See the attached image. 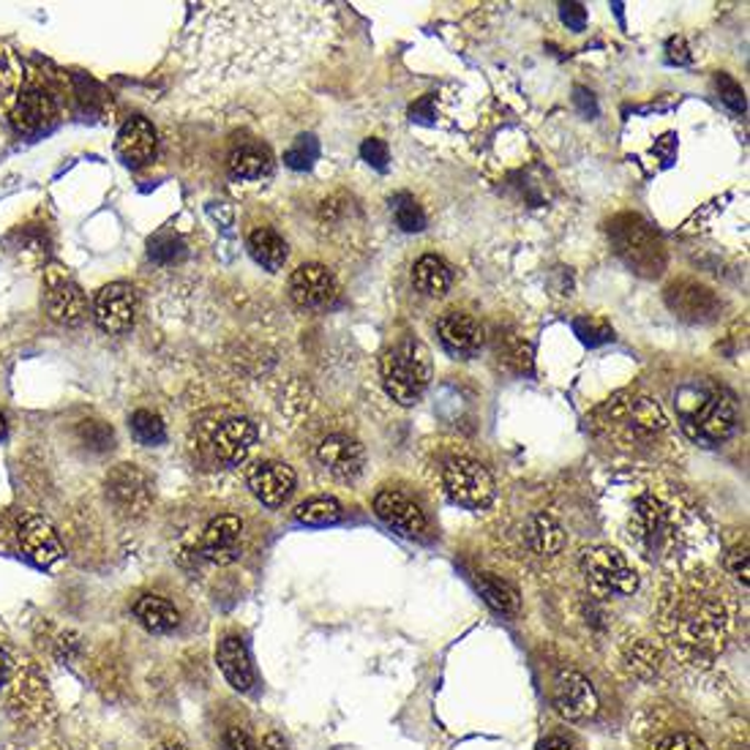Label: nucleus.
<instances>
[{
    "label": "nucleus",
    "instance_id": "40",
    "mask_svg": "<svg viewBox=\"0 0 750 750\" xmlns=\"http://www.w3.org/2000/svg\"><path fill=\"white\" fill-rule=\"evenodd\" d=\"M79 437L88 443V448L94 450H107L112 448V428H107L101 421H85L79 426Z\"/></svg>",
    "mask_w": 750,
    "mask_h": 750
},
{
    "label": "nucleus",
    "instance_id": "28",
    "mask_svg": "<svg viewBox=\"0 0 750 750\" xmlns=\"http://www.w3.org/2000/svg\"><path fill=\"white\" fill-rule=\"evenodd\" d=\"M249 251L251 257L271 273L282 271L284 262H287L290 257L287 240H284L276 230H271V227H257V230L249 235Z\"/></svg>",
    "mask_w": 750,
    "mask_h": 750
},
{
    "label": "nucleus",
    "instance_id": "16",
    "mask_svg": "<svg viewBox=\"0 0 750 750\" xmlns=\"http://www.w3.org/2000/svg\"><path fill=\"white\" fill-rule=\"evenodd\" d=\"M317 459L334 478L355 480L366 467V450L349 434H330L319 443Z\"/></svg>",
    "mask_w": 750,
    "mask_h": 750
},
{
    "label": "nucleus",
    "instance_id": "35",
    "mask_svg": "<svg viewBox=\"0 0 750 750\" xmlns=\"http://www.w3.org/2000/svg\"><path fill=\"white\" fill-rule=\"evenodd\" d=\"M393 219L402 227L404 232H421L426 230V214L421 210V205L410 197V194H399L393 199Z\"/></svg>",
    "mask_w": 750,
    "mask_h": 750
},
{
    "label": "nucleus",
    "instance_id": "15",
    "mask_svg": "<svg viewBox=\"0 0 750 750\" xmlns=\"http://www.w3.org/2000/svg\"><path fill=\"white\" fill-rule=\"evenodd\" d=\"M554 707L568 720H589L598 713V693L584 674L565 672L554 685Z\"/></svg>",
    "mask_w": 750,
    "mask_h": 750
},
{
    "label": "nucleus",
    "instance_id": "32",
    "mask_svg": "<svg viewBox=\"0 0 750 750\" xmlns=\"http://www.w3.org/2000/svg\"><path fill=\"white\" fill-rule=\"evenodd\" d=\"M478 589L486 598V604H489L494 611H500V615H517L519 611L517 587H511V584L502 581V578L483 574L478 578Z\"/></svg>",
    "mask_w": 750,
    "mask_h": 750
},
{
    "label": "nucleus",
    "instance_id": "49",
    "mask_svg": "<svg viewBox=\"0 0 750 750\" xmlns=\"http://www.w3.org/2000/svg\"><path fill=\"white\" fill-rule=\"evenodd\" d=\"M156 750H188V748L183 746V742H177V740H164Z\"/></svg>",
    "mask_w": 750,
    "mask_h": 750
},
{
    "label": "nucleus",
    "instance_id": "26",
    "mask_svg": "<svg viewBox=\"0 0 750 750\" xmlns=\"http://www.w3.org/2000/svg\"><path fill=\"white\" fill-rule=\"evenodd\" d=\"M319 225L328 230L330 238H352L355 232H363V210L352 203V199L339 194V197H330L323 203L319 210Z\"/></svg>",
    "mask_w": 750,
    "mask_h": 750
},
{
    "label": "nucleus",
    "instance_id": "8",
    "mask_svg": "<svg viewBox=\"0 0 750 750\" xmlns=\"http://www.w3.org/2000/svg\"><path fill=\"white\" fill-rule=\"evenodd\" d=\"M443 480L450 500L456 506L469 508V511H480V508H486L494 500V478H491V472L483 464L467 459V456L445 464Z\"/></svg>",
    "mask_w": 750,
    "mask_h": 750
},
{
    "label": "nucleus",
    "instance_id": "44",
    "mask_svg": "<svg viewBox=\"0 0 750 750\" xmlns=\"http://www.w3.org/2000/svg\"><path fill=\"white\" fill-rule=\"evenodd\" d=\"M657 750H707L696 735H672L657 746Z\"/></svg>",
    "mask_w": 750,
    "mask_h": 750
},
{
    "label": "nucleus",
    "instance_id": "14",
    "mask_svg": "<svg viewBox=\"0 0 750 750\" xmlns=\"http://www.w3.org/2000/svg\"><path fill=\"white\" fill-rule=\"evenodd\" d=\"M666 306L685 323H709L720 312V301L713 290L698 282H685V279L669 284Z\"/></svg>",
    "mask_w": 750,
    "mask_h": 750
},
{
    "label": "nucleus",
    "instance_id": "50",
    "mask_svg": "<svg viewBox=\"0 0 750 750\" xmlns=\"http://www.w3.org/2000/svg\"><path fill=\"white\" fill-rule=\"evenodd\" d=\"M6 428H9V426H6V415H3V412H0V439L6 437Z\"/></svg>",
    "mask_w": 750,
    "mask_h": 750
},
{
    "label": "nucleus",
    "instance_id": "12",
    "mask_svg": "<svg viewBox=\"0 0 750 750\" xmlns=\"http://www.w3.org/2000/svg\"><path fill=\"white\" fill-rule=\"evenodd\" d=\"M94 319L105 334H126L137 319V292L131 284L116 282L99 290Z\"/></svg>",
    "mask_w": 750,
    "mask_h": 750
},
{
    "label": "nucleus",
    "instance_id": "39",
    "mask_svg": "<svg viewBox=\"0 0 750 750\" xmlns=\"http://www.w3.org/2000/svg\"><path fill=\"white\" fill-rule=\"evenodd\" d=\"M183 243L175 238V235H159V238L151 240V260L162 262V265H173V262L183 260Z\"/></svg>",
    "mask_w": 750,
    "mask_h": 750
},
{
    "label": "nucleus",
    "instance_id": "19",
    "mask_svg": "<svg viewBox=\"0 0 750 750\" xmlns=\"http://www.w3.org/2000/svg\"><path fill=\"white\" fill-rule=\"evenodd\" d=\"M249 489L268 508H279L295 489V469L284 461H262L249 472Z\"/></svg>",
    "mask_w": 750,
    "mask_h": 750
},
{
    "label": "nucleus",
    "instance_id": "43",
    "mask_svg": "<svg viewBox=\"0 0 750 750\" xmlns=\"http://www.w3.org/2000/svg\"><path fill=\"white\" fill-rule=\"evenodd\" d=\"M360 156L366 159V162L371 164V167L377 170H385L388 167V145L382 140H377V137H371V140H366L363 145H360Z\"/></svg>",
    "mask_w": 750,
    "mask_h": 750
},
{
    "label": "nucleus",
    "instance_id": "17",
    "mask_svg": "<svg viewBox=\"0 0 750 750\" xmlns=\"http://www.w3.org/2000/svg\"><path fill=\"white\" fill-rule=\"evenodd\" d=\"M437 334L443 347L448 349L454 358H472L483 347V325L472 317V314L464 312H448L445 317H439Z\"/></svg>",
    "mask_w": 750,
    "mask_h": 750
},
{
    "label": "nucleus",
    "instance_id": "7",
    "mask_svg": "<svg viewBox=\"0 0 750 750\" xmlns=\"http://www.w3.org/2000/svg\"><path fill=\"white\" fill-rule=\"evenodd\" d=\"M581 576L595 598H622L639 587L633 565L611 546H589L581 552Z\"/></svg>",
    "mask_w": 750,
    "mask_h": 750
},
{
    "label": "nucleus",
    "instance_id": "31",
    "mask_svg": "<svg viewBox=\"0 0 750 750\" xmlns=\"http://www.w3.org/2000/svg\"><path fill=\"white\" fill-rule=\"evenodd\" d=\"M412 282L428 297H443L450 287V271L439 257L426 254L412 268Z\"/></svg>",
    "mask_w": 750,
    "mask_h": 750
},
{
    "label": "nucleus",
    "instance_id": "1",
    "mask_svg": "<svg viewBox=\"0 0 750 750\" xmlns=\"http://www.w3.org/2000/svg\"><path fill=\"white\" fill-rule=\"evenodd\" d=\"M336 36L328 3H199L177 36L197 85L271 83L317 61Z\"/></svg>",
    "mask_w": 750,
    "mask_h": 750
},
{
    "label": "nucleus",
    "instance_id": "23",
    "mask_svg": "<svg viewBox=\"0 0 750 750\" xmlns=\"http://www.w3.org/2000/svg\"><path fill=\"white\" fill-rule=\"evenodd\" d=\"M257 443V426L249 417H227L214 432V454L225 464H240Z\"/></svg>",
    "mask_w": 750,
    "mask_h": 750
},
{
    "label": "nucleus",
    "instance_id": "18",
    "mask_svg": "<svg viewBox=\"0 0 750 750\" xmlns=\"http://www.w3.org/2000/svg\"><path fill=\"white\" fill-rule=\"evenodd\" d=\"M58 101H55L53 94L42 88H31L14 101L11 126L20 134H39V131H47L58 120Z\"/></svg>",
    "mask_w": 750,
    "mask_h": 750
},
{
    "label": "nucleus",
    "instance_id": "20",
    "mask_svg": "<svg viewBox=\"0 0 750 750\" xmlns=\"http://www.w3.org/2000/svg\"><path fill=\"white\" fill-rule=\"evenodd\" d=\"M240 535H243V521L238 517H219L210 521L199 541V552L205 559L216 565H230L240 557Z\"/></svg>",
    "mask_w": 750,
    "mask_h": 750
},
{
    "label": "nucleus",
    "instance_id": "42",
    "mask_svg": "<svg viewBox=\"0 0 750 750\" xmlns=\"http://www.w3.org/2000/svg\"><path fill=\"white\" fill-rule=\"evenodd\" d=\"M718 90L720 99H724L731 110L746 112V94H742V88L729 77V74H718Z\"/></svg>",
    "mask_w": 750,
    "mask_h": 750
},
{
    "label": "nucleus",
    "instance_id": "37",
    "mask_svg": "<svg viewBox=\"0 0 750 750\" xmlns=\"http://www.w3.org/2000/svg\"><path fill=\"white\" fill-rule=\"evenodd\" d=\"M319 156V145L312 134H301L290 145V151L284 153V164L290 170H308Z\"/></svg>",
    "mask_w": 750,
    "mask_h": 750
},
{
    "label": "nucleus",
    "instance_id": "3",
    "mask_svg": "<svg viewBox=\"0 0 750 750\" xmlns=\"http://www.w3.org/2000/svg\"><path fill=\"white\" fill-rule=\"evenodd\" d=\"M680 426L693 443L715 445L726 443L737 428V406L729 391L709 380H688L674 393Z\"/></svg>",
    "mask_w": 750,
    "mask_h": 750
},
{
    "label": "nucleus",
    "instance_id": "5",
    "mask_svg": "<svg viewBox=\"0 0 750 750\" xmlns=\"http://www.w3.org/2000/svg\"><path fill=\"white\" fill-rule=\"evenodd\" d=\"M382 382L393 402L412 406L421 402L423 391L432 382V352L415 336L396 341L382 355Z\"/></svg>",
    "mask_w": 750,
    "mask_h": 750
},
{
    "label": "nucleus",
    "instance_id": "13",
    "mask_svg": "<svg viewBox=\"0 0 750 750\" xmlns=\"http://www.w3.org/2000/svg\"><path fill=\"white\" fill-rule=\"evenodd\" d=\"M17 541H20L22 554L31 563H36L39 568H50V565H55L63 557L58 532L53 530V524L47 519L36 517V513H28V517L20 519Z\"/></svg>",
    "mask_w": 750,
    "mask_h": 750
},
{
    "label": "nucleus",
    "instance_id": "21",
    "mask_svg": "<svg viewBox=\"0 0 750 750\" xmlns=\"http://www.w3.org/2000/svg\"><path fill=\"white\" fill-rule=\"evenodd\" d=\"M44 303H47L50 317L63 325H79L85 319V314H88V303H85L83 290L66 273H50Z\"/></svg>",
    "mask_w": 750,
    "mask_h": 750
},
{
    "label": "nucleus",
    "instance_id": "34",
    "mask_svg": "<svg viewBox=\"0 0 750 750\" xmlns=\"http://www.w3.org/2000/svg\"><path fill=\"white\" fill-rule=\"evenodd\" d=\"M295 519L308 526L336 524V521L341 519V506L336 500H328V497H317V500H308L303 502V506H297Z\"/></svg>",
    "mask_w": 750,
    "mask_h": 750
},
{
    "label": "nucleus",
    "instance_id": "27",
    "mask_svg": "<svg viewBox=\"0 0 750 750\" xmlns=\"http://www.w3.org/2000/svg\"><path fill=\"white\" fill-rule=\"evenodd\" d=\"M134 617L151 633H173L181 626V611L175 609V604H170L167 598H159V595H142L134 604Z\"/></svg>",
    "mask_w": 750,
    "mask_h": 750
},
{
    "label": "nucleus",
    "instance_id": "48",
    "mask_svg": "<svg viewBox=\"0 0 750 750\" xmlns=\"http://www.w3.org/2000/svg\"><path fill=\"white\" fill-rule=\"evenodd\" d=\"M541 750H574V748H570V742L563 740V737H548L541 746Z\"/></svg>",
    "mask_w": 750,
    "mask_h": 750
},
{
    "label": "nucleus",
    "instance_id": "45",
    "mask_svg": "<svg viewBox=\"0 0 750 750\" xmlns=\"http://www.w3.org/2000/svg\"><path fill=\"white\" fill-rule=\"evenodd\" d=\"M225 742H227V750H257L254 737H251L246 729H240V726H232V729L227 731Z\"/></svg>",
    "mask_w": 750,
    "mask_h": 750
},
{
    "label": "nucleus",
    "instance_id": "22",
    "mask_svg": "<svg viewBox=\"0 0 750 750\" xmlns=\"http://www.w3.org/2000/svg\"><path fill=\"white\" fill-rule=\"evenodd\" d=\"M374 511L388 526L399 530L402 535L415 537L426 532V513L410 497L399 494V491H380L374 497Z\"/></svg>",
    "mask_w": 750,
    "mask_h": 750
},
{
    "label": "nucleus",
    "instance_id": "41",
    "mask_svg": "<svg viewBox=\"0 0 750 750\" xmlns=\"http://www.w3.org/2000/svg\"><path fill=\"white\" fill-rule=\"evenodd\" d=\"M726 570H729V574L735 576L742 587H748V576H750L748 543H740V546H735L729 554H726Z\"/></svg>",
    "mask_w": 750,
    "mask_h": 750
},
{
    "label": "nucleus",
    "instance_id": "36",
    "mask_svg": "<svg viewBox=\"0 0 750 750\" xmlns=\"http://www.w3.org/2000/svg\"><path fill=\"white\" fill-rule=\"evenodd\" d=\"M17 88H20V66L9 50L0 47V110L14 105Z\"/></svg>",
    "mask_w": 750,
    "mask_h": 750
},
{
    "label": "nucleus",
    "instance_id": "9",
    "mask_svg": "<svg viewBox=\"0 0 750 750\" xmlns=\"http://www.w3.org/2000/svg\"><path fill=\"white\" fill-rule=\"evenodd\" d=\"M107 497L118 508V513L129 519H140L153 506V483L148 472H142L137 464H118L107 475Z\"/></svg>",
    "mask_w": 750,
    "mask_h": 750
},
{
    "label": "nucleus",
    "instance_id": "33",
    "mask_svg": "<svg viewBox=\"0 0 750 750\" xmlns=\"http://www.w3.org/2000/svg\"><path fill=\"white\" fill-rule=\"evenodd\" d=\"M129 428H131V434H134L137 443L148 445V448H153V445H162L164 439H167V428H164V421L156 415V412H151V410H137L134 415H131Z\"/></svg>",
    "mask_w": 750,
    "mask_h": 750
},
{
    "label": "nucleus",
    "instance_id": "46",
    "mask_svg": "<svg viewBox=\"0 0 750 750\" xmlns=\"http://www.w3.org/2000/svg\"><path fill=\"white\" fill-rule=\"evenodd\" d=\"M563 20L568 22L574 31H581L584 20H587V11H584L581 3H568V6H563Z\"/></svg>",
    "mask_w": 750,
    "mask_h": 750
},
{
    "label": "nucleus",
    "instance_id": "4",
    "mask_svg": "<svg viewBox=\"0 0 750 750\" xmlns=\"http://www.w3.org/2000/svg\"><path fill=\"white\" fill-rule=\"evenodd\" d=\"M593 428L626 445H655L672 426L655 399L641 391H622L593 412Z\"/></svg>",
    "mask_w": 750,
    "mask_h": 750
},
{
    "label": "nucleus",
    "instance_id": "25",
    "mask_svg": "<svg viewBox=\"0 0 750 750\" xmlns=\"http://www.w3.org/2000/svg\"><path fill=\"white\" fill-rule=\"evenodd\" d=\"M216 663H219L221 674H225L227 683L235 691H251V685H254V666H251L243 639H238V635L221 639L219 650H216Z\"/></svg>",
    "mask_w": 750,
    "mask_h": 750
},
{
    "label": "nucleus",
    "instance_id": "38",
    "mask_svg": "<svg viewBox=\"0 0 750 750\" xmlns=\"http://www.w3.org/2000/svg\"><path fill=\"white\" fill-rule=\"evenodd\" d=\"M576 336H581L584 345H604V341L615 339V330L604 323V319L595 317H581L574 323Z\"/></svg>",
    "mask_w": 750,
    "mask_h": 750
},
{
    "label": "nucleus",
    "instance_id": "10",
    "mask_svg": "<svg viewBox=\"0 0 750 750\" xmlns=\"http://www.w3.org/2000/svg\"><path fill=\"white\" fill-rule=\"evenodd\" d=\"M633 537L641 543L646 557H655L674 541L672 508L657 497H641L633 513Z\"/></svg>",
    "mask_w": 750,
    "mask_h": 750
},
{
    "label": "nucleus",
    "instance_id": "30",
    "mask_svg": "<svg viewBox=\"0 0 750 750\" xmlns=\"http://www.w3.org/2000/svg\"><path fill=\"white\" fill-rule=\"evenodd\" d=\"M526 541H530L532 552L541 554V557H554V554L563 548L565 532L559 526V521L548 513H535L526 524Z\"/></svg>",
    "mask_w": 750,
    "mask_h": 750
},
{
    "label": "nucleus",
    "instance_id": "24",
    "mask_svg": "<svg viewBox=\"0 0 750 750\" xmlns=\"http://www.w3.org/2000/svg\"><path fill=\"white\" fill-rule=\"evenodd\" d=\"M118 153L126 164H134V167L151 162L153 153H156V129H153L151 120H126L123 129L118 131Z\"/></svg>",
    "mask_w": 750,
    "mask_h": 750
},
{
    "label": "nucleus",
    "instance_id": "11",
    "mask_svg": "<svg viewBox=\"0 0 750 750\" xmlns=\"http://www.w3.org/2000/svg\"><path fill=\"white\" fill-rule=\"evenodd\" d=\"M290 297L301 308L308 312H319V308H330L339 297V284L336 276L319 262H306L297 268L290 279Z\"/></svg>",
    "mask_w": 750,
    "mask_h": 750
},
{
    "label": "nucleus",
    "instance_id": "29",
    "mask_svg": "<svg viewBox=\"0 0 750 750\" xmlns=\"http://www.w3.org/2000/svg\"><path fill=\"white\" fill-rule=\"evenodd\" d=\"M273 162L268 148L254 145V142H246V145H238L227 159V170L235 181H260L271 173Z\"/></svg>",
    "mask_w": 750,
    "mask_h": 750
},
{
    "label": "nucleus",
    "instance_id": "6",
    "mask_svg": "<svg viewBox=\"0 0 750 750\" xmlns=\"http://www.w3.org/2000/svg\"><path fill=\"white\" fill-rule=\"evenodd\" d=\"M611 246H615L617 254L626 260V265H631L633 271L644 273V276H655L666 265V251H663L661 238L652 232V227L646 225L641 216L622 214L611 221L609 227Z\"/></svg>",
    "mask_w": 750,
    "mask_h": 750
},
{
    "label": "nucleus",
    "instance_id": "47",
    "mask_svg": "<svg viewBox=\"0 0 750 750\" xmlns=\"http://www.w3.org/2000/svg\"><path fill=\"white\" fill-rule=\"evenodd\" d=\"M11 669H14V663H11L9 652L0 650V685H6V680L11 677Z\"/></svg>",
    "mask_w": 750,
    "mask_h": 750
},
{
    "label": "nucleus",
    "instance_id": "2",
    "mask_svg": "<svg viewBox=\"0 0 750 750\" xmlns=\"http://www.w3.org/2000/svg\"><path fill=\"white\" fill-rule=\"evenodd\" d=\"M661 620L666 633L691 646L718 644L726 631V600L724 587L715 581L709 570H688L680 574L663 589Z\"/></svg>",
    "mask_w": 750,
    "mask_h": 750
}]
</instances>
